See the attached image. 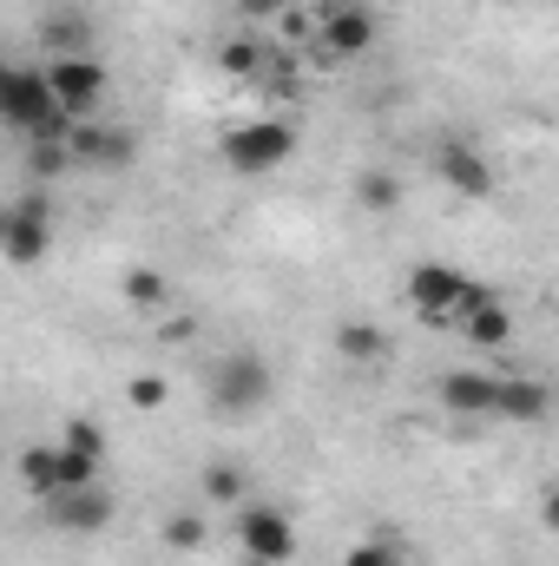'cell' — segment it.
Listing matches in <instances>:
<instances>
[{"label": "cell", "instance_id": "obj_1", "mask_svg": "<svg viewBox=\"0 0 559 566\" xmlns=\"http://www.w3.org/2000/svg\"><path fill=\"white\" fill-rule=\"evenodd\" d=\"M0 119H7L27 145L33 139H73V133H80V119L60 106L46 66H7V73H0Z\"/></svg>", "mask_w": 559, "mask_h": 566}, {"label": "cell", "instance_id": "obj_2", "mask_svg": "<svg viewBox=\"0 0 559 566\" xmlns=\"http://www.w3.org/2000/svg\"><path fill=\"white\" fill-rule=\"evenodd\" d=\"M271 396H277V369H271V356H257V349H224V356L204 369V402H211L224 422L264 416Z\"/></svg>", "mask_w": 559, "mask_h": 566}, {"label": "cell", "instance_id": "obj_3", "mask_svg": "<svg viewBox=\"0 0 559 566\" xmlns=\"http://www.w3.org/2000/svg\"><path fill=\"white\" fill-rule=\"evenodd\" d=\"M20 481H27V494L46 507V501H60V494L99 488V481H106V461H93V454H80V448H66V441L53 434V441H33V448L20 454Z\"/></svg>", "mask_w": 559, "mask_h": 566}, {"label": "cell", "instance_id": "obj_4", "mask_svg": "<svg viewBox=\"0 0 559 566\" xmlns=\"http://www.w3.org/2000/svg\"><path fill=\"white\" fill-rule=\"evenodd\" d=\"M289 151H296V126L289 119H238L218 139V165L231 178H271V171L289 165Z\"/></svg>", "mask_w": 559, "mask_h": 566}, {"label": "cell", "instance_id": "obj_5", "mask_svg": "<svg viewBox=\"0 0 559 566\" xmlns=\"http://www.w3.org/2000/svg\"><path fill=\"white\" fill-rule=\"evenodd\" d=\"M376 40H382V20H376L369 0H323L316 7V46H323V60L349 66V60L376 53Z\"/></svg>", "mask_w": 559, "mask_h": 566}, {"label": "cell", "instance_id": "obj_6", "mask_svg": "<svg viewBox=\"0 0 559 566\" xmlns=\"http://www.w3.org/2000/svg\"><path fill=\"white\" fill-rule=\"evenodd\" d=\"M46 80H53V93H60V106L73 119H93L113 99V73H106L99 53H53L46 60Z\"/></svg>", "mask_w": 559, "mask_h": 566}, {"label": "cell", "instance_id": "obj_7", "mask_svg": "<svg viewBox=\"0 0 559 566\" xmlns=\"http://www.w3.org/2000/svg\"><path fill=\"white\" fill-rule=\"evenodd\" d=\"M238 547L251 566H289L296 560V521L283 514L277 501H244L238 514Z\"/></svg>", "mask_w": 559, "mask_h": 566}, {"label": "cell", "instance_id": "obj_8", "mask_svg": "<svg viewBox=\"0 0 559 566\" xmlns=\"http://www.w3.org/2000/svg\"><path fill=\"white\" fill-rule=\"evenodd\" d=\"M0 251H7V264H20V271L53 251V205H46L40 191H27V198L7 205V218H0Z\"/></svg>", "mask_w": 559, "mask_h": 566}, {"label": "cell", "instance_id": "obj_9", "mask_svg": "<svg viewBox=\"0 0 559 566\" xmlns=\"http://www.w3.org/2000/svg\"><path fill=\"white\" fill-rule=\"evenodd\" d=\"M434 178L454 191V198H494V165L474 139H441L434 145Z\"/></svg>", "mask_w": 559, "mask_h": 566}, {"label": "cell", "instance_id": "obj_10", "mask_svg": "<svg viewBox=\"0 0 559 566\" xmlns=\"http://www.w3.org/2000/svg\"><path fill=\"white\" fill-rule=\"evenodd\" d=\"M434 402L447 416H461V422H487L500 409V376H487V369H447L434 382Z\"/></svg>", "mask_w": 559, "mask_h": 566}, {"label": "cell", "instance_id": "obj_11", "mask_svg": "<svg viewBox=\"0 0 559 566\" xmlns=\"http://www.w3.org/2000/svg\"><path fill=\"white\" fill-rule=\"evenodd\" d=\"M461 290H467V271H454V264H415L409 271V303H415V316H428V323H454Z\"/></svg>", "mask_w": 559, "mask_h": 566}, {"label": "cell", "instance_id": "obj_12", "mask_svg": "<svg viewBox=\"0 0 559 566\" xmlns=\"http://www.w3.org/2000/svg\"><path fill=\"white\" fill-rule=\"evenodd\" d=\"M113 494H106V481L99 488H80V494H60V501H46V521L60 527V534H106L113 527Z\"/></svg>", "mask_w": 559, "mask_h": 566}, {"label": "cell", "instance_id": "obj_13", "mask_svg": "<svg viewBox=\"0 0 559 566\" xmlns=\"http://www.w3.org/2000/svg\"><path fill=\"white\" fill-rule=\"evenodd\" d=\"M553 409V389L540 382V376H500V422H540Z\"/></svg>", "mask_w": 559, "mask_h": 566}, {"label": "cell", "instance_id": "obj_14", "mask_svg": "<svg viewBox=\"0 0 559 566\" xmlns=\"http://www.w3.org/2000/svg\"><path fill=\"white\" fill-rule=\"evenodd\" d=\"M73 158L80 165H133V133H119V126H86L80 119V133H73Z\"/></svg>", "mask_w": 559, "mask_h": 566}, {"label": "cell", "instance_id": "obj_15", "mask_svg": "<svg viewBox=\"0 0 559 566\" xmlns=\"http://www.w3.org/2000/svg\"><path fill=\"white\" fill-rule=\"evenodd\" d=\"M454 329H461L474 349H507V343H514V310H507L500 296H487V303H481L474 316H461Z\"/></svg>", "mask_w": 559, "mask_h": 566}, {"label": "cell", "instance_id": "obj_16", "mask_svg": "<svg viewBox=\"0 0 559 566\" xmlns=\"http://www.w3.org/2000/svg\"><path fill=\"white\" fill-rule=\"evenodd\" d=\"M119 290H126V303L145 310V316H165V310H171V277H165V271H151V264H133Z\"/></svg>", "mask_w": 559, "mask_h": 566}, {"label": "cell", "instance_id": "obj_17", "mask_svg": "<svg viewBox=\"0 0 559 566\" xmlns=\"http://www.w3.org/2000/svg\"><path fill=\"white\" fill-rule=\"evenodd\" d=\"M336 356L342 363H382L389 356V336L376 323H336Z\"/></svg>", "mask_w": 559, "mask_h": 566}, {"label": "cell", "instance_id": "obj_18", "mask_svg": "<svg viewBox=\"0 0 559 566\" xmlns=\"http://www.w3.org/2000/svg\"><path fill=\"white\" fill-rule=\"evenodd\" d=\"M198 488L211 494V507H244V494H251V481H244V468H238V461H204Z\"/></svg>", "mask_w": 559, "mask_h": 566}, {"label": "cell", "instance_id": "obj_19", "mask_svg": "<svg viewBox=\"0 0 559 566\" xmlns=\"http://www.w3.org/2000/svg\"><path fill=\"white\" fill-rule=\"evenodd\" d=\"M356 205H362V211H376V218H382V211H395V205H402V178H395V171H382V165H369V171L356 178Z\"/></svg>", "mask_w": 559, "mask_h": 566}, {"label": "cell", "instance_id": "obj_20", "mask_svg": "<svg viewBox=\"0 0 559 566\" xmlns=\"http://www.w3.org/2000/svg\"><path fill=\"white\" fill-rule=\"evenodd\" d=\"M80 158H73V139H33L27 145V171L33 178H60V171H73Z\"/></svg>", "mask_w": 559, "mask_h": 566}, {"label": "cell", "instance_id": "obj_21", "mask_svg": "<svg viewBox=\"0 0 559 566\" xmlns=\"http://www.w3.org/2000/svg\"><path fill=\"white\" fill-rule=\"evenodd\" d=\"M218 73L257 80V73H264V46H257V40H224V46H218Z\"/></svg>", "mask_w": 559, "mask_h": 566}, {"label": "cell", "instance_id": "obj_22", "mask_svg": "<svg viewBox=\"0 0 559 566\" xmlns=\"http://www.w3.org/2000/svg\"><path fill=\"white\" fill-rule=\"evenodd\" d=\"M158 541H165V547H171V554H198V547H204V541H211V527H204V514H171V521H165V534H158Z\"/></svg>", "mask_w": 559, "mask_h": 566}, {"label": "cell", "instance_id": "obj_23", "mask_svg": "<svg viewBox=\"0 0 559 566\" xmlns=\"http://www.w3.org/2000/svg\"><path fill=\"white\" fill-rule=\"evenodd\" d=\"M126 402L151 416V409H165V402H171V382H165V376H151V369H139V376L126 382Z\"/></svg>", "mask_w": 559, "mask_h": 566}, {"label": "cell", "instance_id": "obj_24", "mask_svg": "<svg viewBox=\"0 0 559 566\" xmlns=\"http://www.w3.org/2000/svg\"><path fill=\"white\" fill-rule=\"evenodd\" d=\"M60 441L80 448V454H93V461H106V434H99V422H86V416H73V422L60 428Z\"/></svg>", "mask_w": 559, "mask_h": 566}, {"label": "cell", "instance_id": "obj_25", "mask_svg": "<svg viewBox=\"0 0 559 566\" xmlns=\"http://www.w3.org/2000/svg\"><path fill=\"white\" fill-rule=\"evenodd\" d=\"M342 566H402V547L395 541H356L342 554Z\"/></svg>", "mask_w": 559, "mask_h": 566}, {"label": "cell", "instance_id": "obj_26", "mask_svg": "<svg viewBox=\"0 0 559 566\" xmlns=\"http://www.w3.org/2000/svg\"><path fill=\"white\" fill-rule=\"evenodd\" d=\"M244 20H277V13H289V0H231Z\"/></svg>", "mask_w": 559, "mask_h": 566}, {"label": "cell", "instance_id": "obj_27", "mask_svg": "<svg viewBox=\"0 0 559 566\" xmlns=\"http://www.w3.org/2000/svg\"><path fill=\"white\" fill-rule=\"evenodd\" d=\"M540 527L559 534V481H547V494H540Z\"/></svg>", "mask_w": 559, "mask_h": 566}]
</instances>
